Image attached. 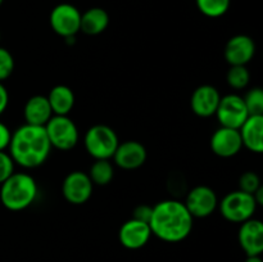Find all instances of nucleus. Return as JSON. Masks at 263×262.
I'll return each mask as SVG.
<instances>
[{
    "label": "nucleus",
    "instance_id": "obj_1",
    "mask_svg": "<svg viewBox=\"0 0 263 262\" xmlns=\"http://www.w3.org/2000/svg\"><path fill=\"white\" fill-rule=\"evenodd\" d=\"M194 217L185 204L176 199H166L152 207L149 221L152 235L166 243H179L192 234Z\"/></svg>",
    "mask_w": 263,
    "mask_h": 262
},
{
    "label": "nucleus",
    "instance_id": "obj_2",
    "mask_svg": "<svg viewBox=\"0 0 263 262\" xmlns=\"http://www.w3.org/2000/svg\"><path fill=\"white\" fill-rule=\"evenodd\" d=\"M9 156L14 163L25 169H36L46 162L51 152V144L44 126H20L10 136Z\"/></svg>",
    "mask_w": 263,
    "mask_h": 262
},
{
    "label": "nucleus",
    "instance_id": "obj_3",
    "mask_svg": "<svg viewBox=\"0 0 263 262\" xmlns=\"http://www.w3.org/2000/svg\"><path fill=\"white\" fill-rule=\"evenodd\" d=\"M0 185V202L9 211L18 212L26 210L37 197L36 180L25 172H13Z\"/></svg>",
    "mask_w": 263,
    "mask_h": 262
},
{
    "label": "nucleus",
    "instance_id": "obj_4",
    "mask_svg": "<svg viewBox=\"0 0 263 262\" xmlns=\"http://www.w3.org/2000/svg\"><path fill=\"white\" fill-rule=\"evenodd\" d=\"M120 140L112 127L107 125H94L86 131L84 145L94 159H110Z\"/></svg>",
    "mask_w": 263,
    "mask_h": 262
},
{
    "label": "nucleus",
    "instance_id": "obj_5",
    "mask_svg": "<svg viewBox=\"0 0 263 262\" xmlns=\"http://www.w3.org/2000/svg\"><path fill=\"white\" fill-rule=\"evenodd\" d=\"M218 208L225 220L241 223L249 218H253L257 210V203L252 194L241 190H235L226 194L222 200L218 202Z\"/></svg>",
    "mask_w": 263,
    "mask_h": 262
},
{
    "label": "nucleus",
    "instance_id": "obj_6",
    "mask_svg": "<svg viewBox=\"0 0 263 262\" xmlns=\"http://www.w3.org/2000/svg\"><path fill=\"white\" fill-rule=\"evenodd\" d=\"M46 135L51 148L59 151H71L79 141V128L68 116H54L45 126Z\"/></svg>",
    "mask_w": 263,
    "mask_h": 262
},
{
    "label": "nucleus",
    "instance_id": "obj_7",
    "mask_svg": "<svg viewBox=\"0 0 263 262\" xmlns=\"http://www.w3.org/2000/svg\"><path fill=\"white\" fill-rule=\"evenodd\" d=\"M215 116L222 127L239 130L249 117V113L240 95L229 94L221 97Z\"/></svg>",
    "mask_w": 263,
    "mask_h": 262
},
{
    "label": "nucleus",
    "instance_id": "obj_8",
    "mask_svg": "<svg viewBox=\"0 0 263 262\" xmlns=\"http://www.w3.org/2000/svg\"><path fill=\"white\" fill-rule=\"evenodd\" d=\"M50 26L62 38H74L81 28V13L74 5L62 3L51 10Z\"/></svg>",
    "mask_w": 263,
    "mask_h": 262
},
{
    "label": "nucleus",
    "instance_id": "obj_9",
    "mask_svg": "<svg viewBox=\"0 0 263 262\" xmlns=\"http://www.w3.org/2000/svg\"><path fill=\"white\" fill-rule=\"evenodd\" d=\"M184 204L193 217L205 218L218 207V198L212 188L198 185L187 193Z\"/></svg>",
    "mask_w": 263,
    "mask_h": 262
},
{
    "label": "nucleus",
    "instance_id": "obj_10",
    "mask_svg": "<svg viewBox=\"0 0 263 262\" xmlns=\"http://www.w3.org/2000/svg\"><path fill=\"white\" fill-rule=\"evenodd\" d=\"M94 184L89 175L84 171H72L67 175L62 184V194L64 199L74 205L86 203L91 198Z\"/></svg>",
    "mask_w": 263,
    "mask_h": 262
},
{
    "label": "nucleus",
    "instance_id": "obj_11",
    "mask_svg": "<svg viewBox=\"0 0 263 262\" xmlns=\"http://www.w3.org/2000/svg\"><path fill=\"white\" fill-rule=\"evenodd\" d=\"M256 54V43L248 35H235L226 43L223 55L230 66H247Z\"/></svg>",
    "mask_w": 263,
    "mask_h": 262
},
{
    "label": "nucleus",
    "instance_id": "obj_12",
    "mask_svg": "<svg viewBox=\"0 0 263 262\" xmlns=\"http://www.w3.org/2000/svg\"><path fill=\"white\" fill-rule=\"evenodd\" d=\"M146 157V149L140 141L127 140L118 144L112 158L120 169L131 171L140 169L145 163Z\"/></svg>",
    "mask_w": 263,
    "mask_h": 262
},
{
    "label": "nucleus",
    "instance_id": "obj_13",
    "mask_svg": "<svg viewBox=\"0 0 263 262\" xmlns=\"http://www.w3.org/2000/svg\"><path fill=\"white\" fill-rule=\"evenodd\" d=\"M243 148V141L239 130L222 127L213 133L211 138V149L216 156L221 158H231L236 156Z\"/></svg>",
    "mask_w": 263,
    "mask_h": 262
},
{
    "label": "nucleus",
    "instance_id": "obj_14",
    "mask_svg": "<svg viewBox=\"0 0 263 262\" xmlns=\"http://www.w3.org/2000/svg\"><path fill=\"white\" fill-rule=\"evenodd\" d=\"M238 240L240 248L247 257L261 256L263 252V223L257 218L241 222L238 233Z\"/></svg>",
    "mask_w": 263,
    "mask_h": 262
},
{
    "label": "nucleus",
    "instance_id": "obj_15",
    "mask_svg": "<svg viewBox=\"0 0 263 262\" xmlns=\"http://www.w3.org/2000/svg\"><path fill=\"white\" fill-rule=\"evenodd\" d=\"M220 100V91L215 86L200 85L193 91L192 98H190V107L197 116L208 118L216 115Z\"/></svg>",
    "mask_w": 263,
    "mask_h": 262
},
{
    "label": "nucleus",
    "instance_id": "obj_16",
    "mask_svg": "<svg viewBox=\"0 0 263 262\" xmlns=\"http://www.w3.org/2000/svg\"><path fill=\"white\" fill-rule=\"evenodd\" d=\"M152 236L151 226L143 221L130 218L122 223L118 231L120 243L127 249H140L145 246Z\"/></svg>",
    "mask_w": 263,
    "mask_h": 262
},
{
    "label": "nucleus",
    "instance_id": "obj_17",
    "mask_svg": "<svg viewBox=\"0 0 263 262\" xmlns=\"http://www.w3.org/2000/svg\"><path fill=\"white\" fill-rule=\"evenodd\" d=\"M243 146L253 153L263 152V116H249L239 128Z\"/></svg>",
    "mask_w": 263,
    "mask_h": 262
},
{
    "label": "nucleus",
    "instance_id": "obj_18",
    "mask_svg": "<svg viewBox=\"0 0 263 262\" xmlns=\"http://www.w3.org/2000/svg\"><path fill=\"white\" fill-rule=\"evenodd\" d=\"M26 123L35 126H45L48 121L53 117V110L49 104L48 98L44 95H33L23 108Z\"/></svg>",
    "mask_w": 263,
    "mask_h": 262
},
{
    "label": "nucleus",
    "instance_id": "obj_19",
    "mask_svg": "<svg viewBox=\"0 0 263 262\" xmlns=\"http://www.w3.org/2000/svg\"><path fill=\"white\" fill-rule=\"evenodd\" d=\"M46 98H48L54 116H68L74 105L73 91L71 87L66 85L54 86Z\"/></svg>",
    "mask_w": 263,
    "mask_h": 262
},
{
    "label": "nucleus",
    "instance_id": "obj_20",
    "mask_svg": "<svg viewBox=\"0 0 263 262\" xmlns=\"http://www.w3.org/2000/svg\"><path fill=\"white\" fill-rule=\"evenodd\" d=\"M109 25V14L103 8H91L81 13V28L84 33L90 36L104 32Z\"/></svg>",
    "mask_w": 263,
    "mask_h": 262
},
{
    "label": "nucleus",
    "instance_id": "obj_21",
    "mask_svg": "<svg viewBox=\"0 0 263 262\" xmlns=\"http://www.w3.org/2000/svg\"><path fill=\"white\" fill-rule=\"evenodd\" d=\"M87 175H89L90 180L94 185L105 186L113 180L115 169H113V164L110 163L109 159H95Z\"/></svg>",
    "mask_w": 263,
    "mask_h": 262
},
{
    "label": "nucleus",
    "instance_id": "obj_22",
    "mask_svg": "<svg viewBox=\"0 0 263 262\" xmlns=\"http://www.w3.org/2000/svg\"><path fill=\"white\" fill-rule=\"evenodd\" d=\"M202 14L210 18H218L230 8V0H195Z\"/></svg>",
    "mask_w": 263,
    "mask_h": 262
},
{
    "label": "nucleus",
    "instance_id": "obj_23",
    "mask_svg": "<svg viewBox=\"0 0 263 262\" xmlns=\"http://www.w3.org/2000/svg\"><path fill=\"white\" fill-rule=\"evenodd\" d=\"M226 81H228L229 86L233 89H246L251 81V73H249L247 66H230V69L226 74Z\"/></svg>",
    "mask_w": 263,
    "mask_h": 262
},
{
    "label": "nucleus",
    "instance_id": "obj_24",
    "mask_svg": "<svg viewBox=\"0 0 263 262\" xmlns=\"http://www.w3.org/2000/svg\"><path fill=\"white\" fill-rule=\"evenodd\" d=\"M243 100L249 116H263V90L261 87L249 90Z\"/></svg>",
    "mask_w": 263,
    "mask_h": 262
},
{
    "label": "nucleus",
    "instance_id": "obj_25",
    "mask_svg": "<svg viewBox=\"0 0 263 262\" xmlns=\"http://www.w3.org/2000/svg\"><path fill=\"white\" fill-rule=\"evenodd\" d=\"M261 186V179L253 171L246 172L239 179V190H241L244 193H248V194L253 195Z\"/></svg>",
    "mask_w": 263,
    "mask_h": 262
},
{
    "label": "nucleus",
    "instance_id": "obj_26",
    "mask_svg": "<svg viewBox=\"0 0 263 262\" xmlns=\"http://www.w3.org/2000/svg\"><path fill=\"white\" fill-rule=\"evenodd\" d=\"M14 71V58L9 50L0 46V82L7 80Z\"/></svg>",
    "mask_w": 263,
    "mask_h": 262
},
{
    "label": "nucleus",
    "instance_id": "obj_27",
    "mask_svg": "<svg viewBox=\"0 0 263 262\" xmlns=\"http://www.w3.org/2000/svg\"><path fill=\"white\" fill-rule=\"evenodd\" d=\"M13 172H14V161L9 153L0 151V184H3Z\"/></svg>",
    "mask_w": 263,
    "mask_h": 262
},
{
    "label": "nucleus",
    "instance_id": "obj_28",
    "mask_svg": "<svg viewBox=\"0 0 263 262\" xmlns=\"http://www.w3.org/2000/svg\"><path fill=\"white\" fill-rule=\"evenodd\" d=\"M152 217V207L146 204H140L134 210L133 212V218L139 221H143V222L149 223Z\"/></svg>",
    "mask_w": 263,
    "mask_h": 262
},
{
    "label": "nucleus",
    "instance_id": "obj_29",
    "mask_svg": "<svg viewBox=\"0 0 263 262\" xmlns=\"http://www.w3.org/2000/svg\"><path fill=\"white\" fill-rule=\"evenodd\" d=\"M10 136H12V133L8 128V126L0 122V151H5L9 146Z\"/></svg>",
    "mask_w": 263,
    "mask_h": 262
},
{
    "label": "nucleus",
    "instance_id": "obj_30",
    "mask_svg": "<svg viewBox=\"0 0 263 262\" xmlns=\"http://www.w3.org/2000/svg\"><path fill=\"white\" fill-rule=\"evenodd\" d=\"M8 103H9V94H8V90L5 89L3 82H0V115L5 112Z\"/></svg>",
    "mask_w": 263,
    "mask_h": 262
},
{
    "label": "nucleus",
    "instance_id": "obj_31",
    "mask_svg": "<svg viewBox=\"0 0 263 262\" xmlns=\"http://www.w3.org/2000/svg\"><path fill=\"white\" fill-rule=\"evenodd\" d=\"M244 262H263L261 256H249Z\"/></svg>",
    "mask_w": 263,
    "mask_h": 262
},
{
    "label": "nucleus",
    "instance_id": "obj_32",
    "mask_svg": "<svg viewBox=\"0 0 263 262\" xmlns=\"http://www.w3.org/2000/svg\"><path fill=\"white\" fill-rule=\"evenodd\" d=\"M3 2H4V0H0V5H2V4H3Z\"/></svg>",
    "mask_w": 263,
    "mask_h": 262
}]
</instances>
